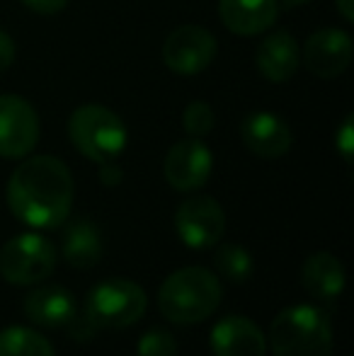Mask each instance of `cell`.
Instances as JSON below:
<instances>
[{"instance_id":"1","label":"cell","mask_w":354,"mask_h":356,"mask_svg":"<svg viewBox=\"0 0 354 356\" xmlns=\"http://www.w3.org/2000/svg\"><path fill=\"white\" fill-rule=\"evenodd\" d=\"M8 207L32 228H58L73 207L71 170L54 155L22 160L8 179Z\"/></svg>"},{"instance_id":"2","label":"cell","mask_w":354,"mask_h":356,"mask_svg":"<svg viewBox=\"0 0 354 356\" xmlns=\"http://www.w3.org/2000/svg\"><path fill=\"white\" fill-rule=\"evenodd\" d=\"M223 289L218 277L204 267H184L163 282L158 291V310L175 325H194L218 308Z\"/></svg>"},{"instance_id":"3","label":"cell","mask_w":354,"mask_h":356,"mask_svg":"<svg viewBox=\"0 0 354 356\" xmlns=\"http://www.w3.org/2000/svg\"><path fill=\"white\" fill-rule=\"evenodd\" d=\"M274 356H332L330 318L316 305H291L269 325Z\"/></svg>"},{"instance_id":"4","label":"cell","mask_w":354,"mask_h":356,"mask_svg":"<svg viewBox=\"0 0 354 356\" xmlns=\"http://www.w3.org/2000/svg\"><path fill=\"white\" fill-rule=\"evenodd\" d=\"M68 136L92 163H109L117 160L127 148V127L112 109L102 104H83L68 119Z\"/></svg>"},{"instance_id":"5","label":"cell","mask_w":354,"mask_h":356,"mask_svg":"<svg viewBox=\"0 0 354 356\" xmlns=\"http://www.w3.org/2000/svg\"><path fill=\"white\" fill-rule=\"evenodd\" d=\"M56 245L37 233L15 235L0 248V277L13 286H32L56 269Z\"/></svg>"},{"instance_id":"6","label":"cell","mask_w":354,"mask_h":356,"mask_svg":"<svg viewBox=\"0 0 354 356\" xmlns=\"http://www.w3.org/2000/svg\"><path fill=\"white\" fill-rule=\"evenodd\" d=\"M86 313L97 327H129L146 313V293L131 279H107L88 293Z\"/></svg>"},{"instance_id":"7","label":"cell","mask_w":354,"mask_h":356,"mask_svg":"<svg viewBox=\"0 0 354 356\" xmlns=\"http://www.w3.org/2000/svg\"><path fill=\"white\" fill-rule=\"evenodd\" d=\"M216 37L207 27L199 24H182L172 29L163 42V63L177 75H197L211 66L216 58Z\"/></svg>"},{"instance_id":"8","label":"cell","mask_w":354,"mask_h":356,"mask_svg":"<svg viewBox=\"0 0 354 356\" xmlns=\"http://www.w3.org/2000/svg\"><path fill=\"white\" fill-rule=\"evenodd\" d=\"M175 230L187 248L207 250L221 243L226 230V213L211 197H189L175 213Z\"/></svg>"},{"instance_id":"9","label":"cell","mask_w":354,"mask_h":356,"mask_svg":"<svg viewBox=\"0 0 354 356\" xmlns=\"http://www.w3.org/2000/svg\"><path fill=\"white\" fill-rule=\"evenodd\" d=\"M39 143V117L19 95H0V158H27Z\"/></svg>"},{"instance_id":"10","label":"cell","mask_w":354,"mask_h":356,"mask_svg":"<svg viewBox=\"0 0 354 356\" xmlns=\"http://www.w3.org/2000/svg\"><path fill=\"white\" fill-rule=\"evenodd\" d=\"M301 63L316 78H337L352 63V37L335 27L318 29L303 44Z\"/></svg>"},{"instance_id":"11","label":"cell","mask_w":354,"mask_h":356,"mask_svg":"<svg viewBox=\"0 0 354 356\" xmlns=\"http://www.w3.org/2000/svg\"><path fill=\"white\" fill-rule=\"evenodd\" d=\"M211 168V150L202 143V138H184L168 150L163 172H166V179L172 189L194 192V189L207 184Z\"/></svg>"},{"instance_id":"12","label":"cell","mask_w":354,"mask_h":356,"mask_svg":"<svg viewBox=\"0 0 354 356\" xmlns=\"http://www.w3.org/2000/svg\"><path fill=\"white\" fill-rule=\"evenodd\" d=\"M241 138L252 155L265 160L282 158L291 150L293 136L289 124L279 114L272 112H252L243 119Z\"/></svg>"},{"instance_id":"13","label":"cell","mask_w":354,"mask_h":356,"mask_svg":"<svg viewBox=\"0 0 354 356\" xmlns=\"http://www.w3.org/2000/svg\"><path fill=\"white\" fill-rule=\"evenodd\" d=\"M214 356H267L262 330L243 315H228L214 325L209 334Z\"/></svg>"},{"instance_id":"14","label":"cell","mask_w":354,"mask_h":356,"mask_svg":"<svg viewBox=\"0 0 354 356\" xmlns=\"http://www.w3.org/2000/svg\"><path fill=\"white\" fill-rule=\"evenodd\" d=\"M255 66L269 83H287L301 66V47L289 32L277 29L257 44Z\"/></svg>"},{"instance_id":"15","label":"cell","mask_w":354,"mask_h":356,"mask_svg":"<svg viewBox=\"0 0 354 356\" xmlns=\"http://www.w3.org/2000/svg\"><path fill=\"white\" fill-rule=\"evenodd\" d=\"M218 17L228 32L238 37H255L277 22V0H218Z\"/></svg>"},{"instance_id":"16","label":"cell","mask_w":354,"mask_h":356,"mask_svg":"<svg viewBox=\"0 0 354 356\" xmlns=\"http://www.w3.org/2000/svg\"><path fill=\"white\" fill-rule=\"evenodd\" d=\"M22 310L39 327H63L76 315L78 305L68 289L44 284L32 289L22 300Z\"/></svg>"},{"instance_id":"17","label":"cell","mask_w":354,"mask_h":356,"mask_svg":"<svg viewBox=\"0 0 354 356\" xmlns=\"http://www.w3.org/2000/svg\"><path fill=\"white\" fill-rule=\"evenodd\" d=\"M301 282L313 298L323 303H335L345 289V269L335 254L316 252L303 262Z\"/></svg>"},{"instance_id":"18","label":"cell","mask_w":354,"mask_h":356,"mask_svg":"<svg viewBox=\"0 0 354 356\" xmlns=\"http://www.w3.org/2000/svg\"><path fill=\"white\" fill-rule=\"evenodd\" d=\"M61 252L76 269H90L102 257V233L90 218H76L63 228Z\"/></svg>"},{"instance_id":"19","label":"cell","mask_w":354,"mask_h":356,"mask_svg":"<svg viewBox=\"0 0 354 356\" xmlns=\"http://www.w3.org/2000/svg\"><path fill=\"white\" fill-rule=\"evenodd\" d=\"M0 356H56L44 334L29 327L0 330Z\"/></svg>"},{"instance_id":"20","label":"cell","mask_w":354,"mask_h":356,"mask_svg":"<svg viewBox=\"0 0 354 356\" xmlns=\"http://www.w3.org/2000/svg\"><path fill=\"white\" fill-rule=\"evenodd\" d=\"M214 264L218 274L233 284H243L252 277V257L246 248L236 243H223L214 252Z\"/></svg>"},{"instance_id":"21","label":"cell","mask_w":354,"mask_h":356,"mask_svg":"<svg viewBox=\"0 0 354 356\" xmlns=\"http://www.w3.org/2000/svg\"><path fill=\"white\" fill-rule=\"evenodd\" d=\"M214 124H216V114H214L211 104L204 99H194L184 107L182 127L192 138H204L207 134H211Z\"/></svg>"},{"instance_id":"22","label":"cell","mask_w":354,"mask_h":356,"mask_svg":"<svg viewBox=\"0 0 354 356\" xmlns=\"http://www.w3.org/2000/svg\"><path fill=\"white\" fill-rule=\"evenodd\" d=\"M136 356H177V342L168 330H148L138 339Z\"/></svg>"},{"instance_id":"23","label":"cell","mask_w":354,"mask_h":356,"mask_svg":"<svg viewBox=\"0 0 354 356\" xmlns=\"http://www.w3.org/2000/svg\"><path fill=\"white\" fill-rule=\"evenodd\" d=\"M335 148H337V153L342 155V160H345L347 165H352V155H354V117L352 114H347L345 122L337 129Z\"/></svg>"},{"instance_id":"24","label":"cell","mask_w":354,"mask_h":356,"mask_svg":"<svg viewBox=\"0 0 354 356\" xmlns=\"http://www.w3.org/2000/svg\"><path fill=\"white\" fill-rule=\"evenodd\" d=\"M29 10L39 15H56L68 5V0H22Z\"/></svg>"},{"instance_id":"25","label":"cell","mask_w":354,"mask_h":356,"mask_svg":"<svg viewBox=\"0 0 354 356\" xmlns=\"http://www.w3.org/2000/svg\"><path fill=\"white\" fill-rule=\"evenodd\" d=\"M15 61V42L8 32L0 29V73H5Z\"/></svg>"},{"instance_id":"26","label":"cell","mask_w":354,"mask_h":356,"mask_svg":"<svg viewBox=\"0 0 354 356\" xmlns=\"http://www.w3.org/2000/svg\"><path fill=\"white\" fill-rule=\"evenodd\" d=\"M122 179H124V172L114 165V160H109V163H99V182L107 184V187H117Z\"/></svg>"},{"instance_id":"27","label":"cell","mask_w":354,"mask_h":356,"mask_svg":"<svg viewBox=\"0 0 354 356\" xmlns=\"http://www.w3.org/2000/svg\"><path fill=\"white\" fill-rule=\"evenodd\" d=\"M337 13L342 15L345 22H354V0H337Z\"/></svg>"},{"instance_id":"28","label":"cell","mask_w":354,"mask_h":356,"mask_svg":"<svg viewBox=\"0 0 354 356\" xmlns=\"http://www.w3.org/2000/svg\"><path fill=\"white\" fill-rule=\"evenodd\" d=\"M284 5H289V8H293V5H306L308 0H282Z\"/></svg>"}]
</instances>
